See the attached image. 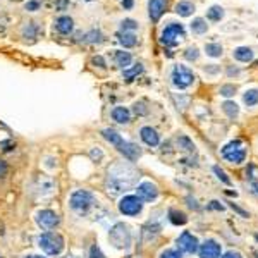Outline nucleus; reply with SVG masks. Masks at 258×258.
<instances>
[{"label": "nucleus", "mask_w": 258, "mask_h": 258, "mask_svg": "<svg viewBox=\"0 0 258 258\" xmlns=\"http://www.w3.org/2000/svg\"><path fill=\"white\" fill-rule=\"evenodd\" d=\"M53 28H55V31L59 34L67 36V34H71L74 31V21L69 16H59L57 19L53 21Z\"/></svg>", "instance_id": "nucleus-15"}, {"label": "nucleus", "mask_w": 258, "mask_h": 258, "mask_svg": "<svg viewBox=\"0 0 258 258\" xmlns=\"http://www.w3.org/2000/svg\"><path fill=\"white\" fill-rule=\"evenodd\" d=\"M224 16H226V11L220 5H210L209 11H207V19L210 23H220V21L224 19Z\"/></svg>", "instance_id": "nucleus-23"}, {"label": "nucleus", "mask_w": 258, "mask_h": 258, "mask_svg": "<svg viewBox=\"0 0 258 258\" xmlns=\"http://www.w3.org/2000/svg\"><path fill=\"white\" fill-rule=\"evenodd\" d=\"M184 38H186V30H184V26H182L181 23L171 21L167 26L160 31L159 40L163 47H167V48H174V47H177Z\"/></svg>", "instance_id": "nucleus-3"}, {"label": "nucleus", "mask_w": 258, "mask_h": 258, "mask_svg": "<svg viewBox=\"0 0 258 258\" xmlns=\"http://www.w3.org/2000/svg\"><path fill=\"white\" fill-rule=\"evenodd\" d=\"M90 258H105V255L102 253V250L98 246H93L90 250Z\"/></svg>", "instance_id": "nucleus-37"}, {"label": "nucleus", "mask_w": 258, "mask_h": 258, "mask_svg": "<svg viewBox=\"0 0 258 258\" xmlns=\"http://www.w3.org/2000/svg\"><path fill=\"white\" fill-rule=\"evenodd\" d=\"M141 209H143V203H141V200L138 196H134V194H128V196H124L121 201H119V210H121V213H124V215H138V213L141 212Z\"/></svg>", "instance_id": "nucleus-9"}, {"label": "nucleus", "mask_w": 258, "mask_h": 258, "mask_svg": "<svg viewBox=\"0 0 258 258\" xmlns=\"http://www.w3.org/2000/svg\"><path fill=\"white\" fill-rule=\"evenodd\" d=\"M169 0H148V16L152 21H159L167 9Z\"/></svg>", "instance_id": "nucleus-13"}, {"label": "nucleus", "mask_w": 258, "mask_h": 258, "mask_svg": "<svg viewBox=\"0 0 258 258\" xmlns=\"http://www.w3.org/2000/svg\"><path fill=\"white\" fill-rule=\"evenodd\" d=\"M136 30H138V21L131 19V17L121 21V30H119V31H126V33H136Z\"/></svg>", "instance_id": "nucleus-30"}, {"label": "nucleus", "mask_w": 258, "mask_h": 258, "mask_svg": "<svg viewBox=\"0 0 258 258\" xmlns=\"http://www.w3.org/2000/svg\"><path fill=\"white\" fill-rule=\"evenodd\" d=\"M103 138H105L109 143H112L115 148L119 150L121 153H124V157H128L129 160H136L140 157V148H138V145L131 143V141H126L122 140L121 134H117L114 129H103L102 131Z\"/></svg>", "instance_id": "nucleus-2"}, {"label": "nucleus", "mask_w": 258, "mask_h": 258, "mask_svg": "<svg viewBox=\"0 0 258 258\" xmlns=\"http://www.w3.org/2000/svg\"><path fill=\"white\" fill-rule=\"evenodd\" d=\"M220 95L222 97H232V95H236V86L234 84H224V86L220 88Z\"/></svg>", "instance_id": "nucleus-34"}, {"label": "nucleus", "mask_w": 258, "mask_h": 258, "mask_svg": "<svg viewBox=\"0 0 258 258\" xmlns=\"http://www.w3.org/2000/svg\"><path fill=\"white\" fill-rule=\"evenodd\" d=\"M222 157H224L226 160H229L231 163L244 162V159H246V148H244L243 141L234 140V141H231V143H227L224 148H222Z\"/></svg>", "instance_id": "nucleus-8"}, {"label": "nucleus", "mask_w": 258, "mask_h": 258, "mask_svg": "<svg viewBox=\"0 0 258 258\" xmlns=\"http://www.w3.org/2000/svg\"><path fill=\"white\" fill-rule=\"evenodd\" d=\"M109 241L119 250H128L131 246V241H133V234H131L129 226L122 224V222L114 224V227L109 231Z\"/></svg>", "instance_id": "nucleus-4"}, {"label": "nucleus", "mask_w": 258, "mask_h": 258, "mask_svg": "<svg viewBox=\"0 0 258 258\" xmlns=\"http://www.w3.org/2000/svg\"><path fill=\"white\" fill-rule=\"evenodd\" d=\"M122 7L131 9V7H133V0H122Z\"/></svg>", "instance_id": "nucleus-45"}, {"label": "nucleus", "mask_w": 258, "mask_h": 258, "mask_svg": "<svg viewBox=\"0 0 258 258\" xmlns=\"http://www.w3.org/2000/svg\"><path fill=\"white\" fill-rule=\"evenodd\" d=\"M231 207H232V210H236V212H238V213H241V215H243V217H248V213L244 212V210H241V209H239V207H236L234 203H231Z\"/></svg>", "instance_id": "nucleus-44"}, {"label": "nucleus", "mask_w": 258, "mask_h": 258, "mask_svg": "<svg viewBox=\"0 0 258 258\" xmlns=\"http://www.w3.org/2000/svg\"><path fill=\"white\" fill-rule=\"evenodd\" d=\"M138 174L133 167L129 165H115L109 171V179H107V188H109V193L112 194H121L124 191L131 190V188L136 184Z\"/></svg>", "instance_id": "nucleus-1"}, {"label": "nucleus", "mask_w": 258, "mask_h": 258, "mask_svg": "<svg viewBox=\"0 0 258 258\" xmlns=\"http://www.w3.org/2000/svg\"><path fill=\"white\" fill-rule=\"evenodd\" d=\"M26 258H45V257H42V255H30V257H26Z\"/></svg>", "instance_id": "nucleus-46"}, {"label": "nucleus", "mask_w": 258, "mask_h": 258, "mask_svg": "<svg viewBox=\"0 0 258 258\" xmlns=\"http://www.w3.org/2000/svg\"><path fill=\"white\" fill-rule=\"evenodd\" d=\"M200 258H220V244L213 239H209L198 248Z\"/></svg>", "instance_id": "nucleus-14"}, {"label": "nucleus", "mask_w": 258, "mask_h": 258, "mask_svg": "<svg viewBox=\"0 0 258 258\" xmlns=\"http://www.w3.org/2000/svg\"><path fill=\"white\" fill-rule=\"evenodd\" d=\"M205 53L212 59H219V57L224 55V47L220 45V43H217V42H210L205 45Z\"/></svg>", "instance_id": "nucleus-25"}, {"label": "nucleus", "mask_w": 258, "mask_h": 258, "mask_svg": "<svg viewBox=\"0 0 258 258\" xmlns=\"http://www.w3.org/2000/svg\"><path fill=\"white\" fill-rule=\"evenodd\" d=\"M210 209H213V210H220V212H222V210H224V205H220L219 201H212V203H210Z\"/></svg>", "instance_id": "nucleus-41"}, {"label": "nucleus", "mask_w": 258, "mask_h": 258, "mask_svg": "<svg viewBox=\"0 0 258 258\" xmlns=\"http://www.w3.org/2000/svg\"><path fill=\"white\" fill-rule=\"evenodd\" d=\"M117 40L124 48H133L138 45V36L136 33H126V31H119Z\"/></svg>", "instance_id": "nucleus-20"}, {"label": "nucleus", "mask_w": 258, "mask_h": 258, "mask_svg": "<svg viewBox=\"0 0 258 258\" xmlns=\"http://www.w3.org/2000/svg\"><path fill=\"white\" fill-rule=\"evenodd\" d=\"M36 191H38L42 196H48L55 191V184L50 177H40L38 179V186H36Z\"/></svg>", "instance_id": "nucleus-22"}, {"label": "nucleus", "mask_w": 258, "mask_h": 258, "mask_svg": "<svg viewBox=\"0 0 258 258\" xmlns=\"http://www.w3.org/2000/svg\"><path fill=\"white\" fill-rule=\"evenodd\" d=\"M182 55H184V59H186V61L194 62V61H198V57H200V50H198V47L191 45V47H188L184 52H182Z\"/></svg>", "instance_id": "nucleus-31"}, {"label": "nucleus", "mask_w": 258, "mask_h": 258, "mask_svg": "<svg viewBox=\"0 0 258 258\" xmlns=\"http://www.w3.org/2000/svg\"><path fill=\"white\" fill-rule=\"evenodd\" d=\"M140 136H141V140H143L145 143L148 145V146H157V145L160 143L159 133H157L153 128H150V126H145V128H141Z\"/></svg>", "instance_id": "nucleus-18"}, {"label": "nucleus", "mask_w": 258, "mask_h": 258, "mask_svg": "<svg viewBox=\"0 0 258 258\" xmlns=\"http://www.w3.org/2000/svg\"><path fill=\"white\" fill-rule=\"evenodd\" d=\"M213 172H215V174H217V177H219L220 181L224 182V184H227V186H229V184H231V179H229L227 176H226V172L222 171V169H220L219 165H215V167H213Z\"/></svg>", "instance_id": "nucleus-35"}, {"label": "nucleus", "mask_w": 258, "mask_h": 258, "mask_svg": "<svg viewBox=\"0 0 258 258\" xmlns=\"http://www.w3.org/2000/svg\"><path fill=\"white\" fill-rule=\"evenodd\" d=\"M141 72H143V65H141V64H134L133 67L124 69V71H122V76H124V80L133 81L134 78L138 76V74H141Z\"/></svg>", "instance_id": "nucleus-27"}, {"label": "nucleus", "mask_w": 258, "mask_h": 258, "mask_svg": "<svg viewBox=\"0 0 258 258\" xmlns=\"http://www.w3.org/2000/svg\"><path fill=\"white\" fill-rule=\"evenodd\" d=\"M160 258H182V257L177 250H165L162 255H160Z\"/></svg>", "instance_id": "nucleus-36"}, {"label": "nucleus", "mask_w": 258, "mask_h": 258, "mask_svg": "<svg viewBox=\"0 0 258 258\" xmlns=\"http://www.w3.org/2000/svg\"><path fill=\"white\" fill-rule=\"evenodd\" d=\"M222 110H224L226 114H227L231 119L238 117V114H239V107H238V103H236V102H231V100H227V102L222 103Z\"/></svg>", "instance_id": "nucleus-28"}, {"label": "nucleus", "mask_w": 258, "mask_h": 258, "mask_svg": "<svg viewBox=\"0 0 258 258\" xmlns=\"http://www.w3.org/2000/svg\"><path fill=\"white\" fill-rule=\"evenodd\" d=\"M205 71L207 72H212V74H215V72L220 71V67H219V65H215V64H210V65H207V67H205Z\"/></svg>", "instance_id": "nucleus-40"}, {"label": "nucleus", "mask_w": 258, "mask_h": 258, "mask_svg": "<svg viewBox=\"0 0 258 258\" xmlns=\"http://www.w3.org/2000/svg\"><path fill=\"white\" fill-rule=\"evenodd\" d=\"M38 246L45 253L55 257V255H61V251L64 250V239L57 232H43L38 238Z\"/></svg>", "instance_id": "nucleus-7"}, {"label": "nucleus", "mask_w": 258, "mask_h": 258, "mask_svg": "<svg viewBox=\"0 0 258 258\" xmlns=\"http://www.w3.org/2000/svg\"><path fill=\"white\" fill-rule=\"evenodd\" d=\"M138 198L143 201H153L157 196H159V190L153 182H141L140 186L136 188Z\"/></svg>", "instance_id": "nucleus-12"}, {"label": "nucleus", "mask_w": 258, "mask_h": 258, "mask_svg": "<svg viewBox=\"0 0 258 258\" xmlns=\"http://www.w3.org/2000/svg\"><path fill=\"white\" fill-rule=\"evenodd\" d=\"M171 83H172V86L177 88V90H186V88H190L191 84L194 83L193 71L182 64L174 65L171 72Z\"/></svg>", "instance_id": "nucleus-6"}, {"label": "nucleus", "mask_w": 258, "mask_h": 258, "mask_svg": "<svg viewBox=\"0 0 258 258\" xmlns=\"http://www.w3.org/2000/svg\"><path fill=\"white\" fill-rule=\"evenodd\" d=\"M177 145H179V148L186 150V152H193V150H194L193 141H191L190 138H186V136H179L177 138Z\"/></svg>", "instance_id": "nucleus-32"}, {"label": "nucleus", "mask_w": 258, "mask_h": 258, "mask_svg": "<svg viewBox=\"0 0 258 258\" xmlns=\"http://www.w3.org/2000/svg\"><path fill=\"white\" fill-rule=\"evenodd\" d=\"M59 222H61V219H59V215L53 210H40L36 213V224L42 229H45V231L55 229L59 226Z\"/></svg>", "instance_id": "nucleus-10"}, {"label": "nucleus", "mask_w": 258, "mask_h": 258, "mask_svg": "<svg viewBox=\"0 0 258 258\" xmlns=\"http://www.w3.org/2000/svg\"><path fill=\"white\" fill-rule=\"evenodd\" d=\"M112 61H114V64L117 65V67L128 69L129 65H131V62H133V55L129 52H124V50H114Z\"/></svg>", "instance_id": "nucleus-17"}, {"label": "nucleus", "mask_w": 258, "mask_h": 258, "mask_svg": "<svg viewBox=\"0 0 258 258\" xmlns=\"http://www.w3.org/2000/svg\"><path fill=\"white\" fill-rule=\"evenodd\" d=\"M69 205H71V209L76 213L84 215V213H88L95 207V196H93V193H90L86 190H78L72 193L71 200H69Z\"/></svg>", "instance_id": "nucleus-5"}, {"label": "nucleus", "mask_w": 258, "mask_h": 258, "mask_svg": "<svg viewBox=\"0 0 258 258\" xmlns=\"http://www.w3.org/2000/svg\"><path fill=\"white\" fill-rule=\"evenodd\" d=\"M67 258H78V257H67Z\"/></svg>", "instance_id": "nucleus-47"}, {"label": "nucleus", "mask_w": 258, "mask_h": 258, "mask_svg": "<svg viewBox=\"0 0 258 258\" xmlns=\"http://www.w3.org/2000/svg\"><path fill=\"white\" fill-rule=\"evenodd\" d=\"M177 246L179 250L182 251V253H190L193 255L194 251H198V248H200V244H198V239L194 238L191 232L184 231L181 236L177 238Z\"/></svg>", "instance_id": "nucleus-11"}, {"label": "nucleus", "mask_w": 258, "mask_h": 258, "mask_svg": "<svg viewBox=\"0 0 258 258\" xmlns=\"http://www.w3.org/2000/svg\"><path fill=\"white\" fill-rule=\"evenodd\" d=\"M222 258H241V255H239L238 251H227Z\"/></svg>", "instance_id": "nucleus-43"}, {"label": "nucleus", "mask_w": 258, "mask_h": 258, "mask_svg": "<svg viewBox=\"0 0 258 258\" xmlns=\"http://www.w3.org/2000/svg\"><path fill=\"white\" fill-rule=\"evenodd\" d=\"M232 57L239 62H251L255 57V53L250 47H238V48H234V52H232Z\"/></svg>", "instance_id": "nucleus-21"}, {"label": "nucleus", "mask_w": 258, "mask_h": 258, "mask_svg": "<svg viewBox=\"0 0 258 258\" xmlns=\"http://www.w3.org/2000/svg\"><path fill=\"white\" fill-rule=\"evenodd\" d=\"M40 5H42V4H40L38 0H30V2H28V4H26V9H28V11H30V12H34V11H36V9L40 7Z\"/></svg>", "instance_id": "nucleus-38"}, {"label": "nucleus", "mask_w": 258, "mask_h": 258, "mask_svg": "<svg viewBox=\"0 0 258 258\" xmlns=\"http://www.w3.org/2000/svg\"><path fill=\"white\" fill-rule=\"evenodd\" d=\"M239 72H241V71H239L238 67H232V65L227 69V74H229V76H239Z\"/></svg>", "instance_id": "nucleus-42"}, {"label": "nucleus", "mask_w": 258, "mask_h": 258, "mask_svg": "<svg viewBox=\"0 0 258 258\" xmlns=\"http://www.w3.org/2000/svg\"><path fill=\"white\" fill-rule=\"evenodd\" d=\"M243 102L246 103L248 107H255L258 105V90L253 88V90H248L243 95Z\"/></svg>", "instance_id": "nucleus-29"}, {"label": "nucleus", "mask_w": 258, "mask_h": 258, "mask_svg": "<svg viewBox=\"0 0 258 258\" xmlns=\"http://www.w3.org/2000/svg\"><path fill=\"white\" fill-rule=\"evenodd\" d=\"M112 119H114L115 122H119V124H128V122L131 121V112H129L126 107L117 105L112 109Z\"/></svg>", "instance_id": "nucleus-19"}, {"label": "nucleus", "mask_w": 258, "mask_h": 258, "mask_svg": "<svg viewBox=\"0 0 258 258\" xmlns=\"http://www.w3.org/2000/svg\"><path fill=\"white\" fill-rule=\"evenodd\" d=\"M174 12L181 17H190L196 12V5L191 0H179L177 4L174 5Z\"/></svg>", "instance_id": "nucleus-16"}, {"label": "nucleus", "mask_w": 258, "mask_h": 258, "mask_svg": "<svg viewBox=\"0 0 258 258\" xmlns=\"http://www.w3.org/2000/svg\"><path fill=\"white\" fill-rule=\"evenodd\" d=\"M169 220H171L174 226H184L188 222V217L182 212H179V210L171 209L169 210Z\"/></svg>", "instance_id": "nucleus-26"}, {"label": "nucleus", "mask_w": 258, "mask_h": 258, "mask_svg": "<svg viewBox=\"0 0 258 258\" xmlns=\"http://www.w3.org/2000/svg\"><path fill=\"white\" fill-rule=\"evenodd\" d=\"M102 33H100L98 30H93V31H90V33H86L84 34V38H83V42H90V43H100L102 42Z\"/></svg>", "instance_id": "nucleus-33"}, {"label": "nucleus", "mask_w": 258, "mask_h": 258, "mask_svg": "<svg viewBox=\"0 0 258 258\" xmlns=\"http://www.w3.org/2000/svg\"><path fill=\"white\" fill-rule=\"evenodd\" d=\"M190 30L193 34H205L209 31V24H207V19L203 17H194L190 24Z\"/></svg>", "instance_id": "nucleus-24"}, {"label": "nucleus", "mask_w": 258, "mask_h": 258, "mask_svg": "<svg viewBox=\"0 0 258 258\" xmlns=\"http://www.w3.org/2000/svg\"><path fill=\"white\" fill-rule=\"evenodd\" d=\"M7 171H9L7 163H5L4 160H0V179H4L5 176H7Z\"/></svg>", "instance_id": "nucleus-39"}]
</instances>
